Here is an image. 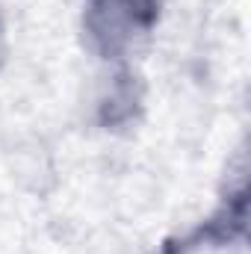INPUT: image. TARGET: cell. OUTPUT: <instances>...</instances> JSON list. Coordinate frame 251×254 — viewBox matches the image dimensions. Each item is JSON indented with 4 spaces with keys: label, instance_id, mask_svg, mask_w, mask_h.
Listing matches in <instances>:
<instances>
[{
    "label": "cell",
    "instance_id": "obj_1",
    "mask_svg": "<svg viewBox=\"0 0 251 254\" xmlns=\"http://www.w3.org/2000/svg\"><path fill=\"white\" fill-rule=\"evenodd\" d=\"M166 0H83V45L104 63H125L163 21Z\"/></svg>",
    "mask_w": 251,
    "mask_h": 254
},
{
    "label": "cell",
    "instance_id": "obj_2",
    "mask_svg": "<svg viewBox=\"0 0 251 254\" xmlns=\"http://www.w3.org/2000/svg\"><path fill=\"white\" fill-rule=\"evenodd\" d=\"M246 175H249L246 151H240L237 154V172L231 178H225L216 210L187 237L192 249H201V246L228 249V246L246 243V234H249V178Z\"/></svg>",
    "mask_w": 251,
    "mask_h": 254
},
{
    "label": "cell",
    "instance_id": "obj_3",
    "mask_svg": "<svg viewBox=\"0 0 251 254\" xmlns=\"http://www.w3.org/2000/svg\"><path fill=\"white\" fill-rule=\"evenodd\" d=\"M145 113V83L127 63H119L104 95L98 98V125L110 133H122L139 125Z\"/></svg>",
    "mask_w": 251,
    "mask_h": 254
},
{
    "label": "cell",
    "instance_id": "obj_4",
    "mask_svg": "<svg viewBox=\"0 0 251 254\" xmlns=\"http://www.w3.org/2000/svg\"><path fill=\"white\" fill-rule=\"evenodd\" d=\"M192 252L195 249H192V243H189L187 237H175V240H166L154 254H192Z\"/></svg>",
    "mask_w": 251,
    "mask_h": 254
},
{
    "label": "cell",
    "instance_id": "obj_5",
    "mask_svg": "<svg viewBox=\"0 0 251 254\" xmlns=\"http://www.w3.org/2000/svg\"><path fill=\"white\" fill-rule=\"evenodd\" d=\"M6 63V33H3V21H0V68Z\"/></svg>",
    "mask_w": 251,
    "mask_h": 254
}]
</instances>
